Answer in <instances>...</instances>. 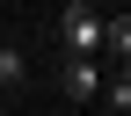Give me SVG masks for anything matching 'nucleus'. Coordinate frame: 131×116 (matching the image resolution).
Returning a JSON list of instances; mask_svg holds the SVG:
<instances>
[{"label":"nucleus","instance_id":"obj_1","mask_svg":"<svg viewBox=\"0 0 131 116\" xmlns=\"http://www.w3.org/2000/svg\"><path fill=\"white\" fill-rule=\"evenodd\" d=\"M58 36H66L73 58H102V15H95L88 0H73V7L58 15Z\"/></svg>","mask_w":131,"mask_h":116},{"label":"nucleus","instance_id":"obj_5","mask_svg":"<svg viewBox=\"0 0 131 116\" xmlns=\"http://www.w3.org/2000/svg\"><path fill=\"white\" fill-rule=\"evenodd\" d=\"M102 94H109V109H131V65H124L117 80H102Z\"/></svg>","mask_w":131,"mask_h":116},{"label":"nucleus","instance_id":"obj_2","mask_svg":"<svg viewBox=\"0 0 131 116\" xmlns=\"http://www.w3.org/2000/svg\"><path fill=\"white\" fill-rule=\"evenodd\" d=\"M66 94H73V102H95V94H102V58H73L66 65Z\"/></svg>","mask_w":131,"mask_h":116},{"label":"nucleus","instance_id":"obj_4","mask_svg":"<svg viewBox=\"0 0 131 116\" xmlns=\"http://www.w3.org/2000/svg\"><path fill=\"white\" fill-rule=\"evenodd\" d=\"M22 80H29V58L15 44H0V87H22Z\"/></svg>","mask_w":131,"mask_h":116},{"label":"nucleus","instance_id":"obj_3","mask_svg":"<svg viewBox=\"0 0 131 116\" xmlns=\"http://www.w3.org/2000/svg\"><path fill=\"white\" fill-rule=\"evenodd\" d=\"M102 51L117 58V65H131V15H117V22H102Z\"/></svg>","mask_w":131,"mask_h":116}]
</instances>
